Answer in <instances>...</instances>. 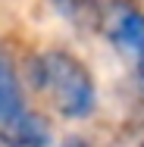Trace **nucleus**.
<instances>
[{
  "label": "nucleus",
  "mask_w": 144,
  "mask_h": 147,
  "mask_svg": "<svg viewBox=\"0 0 144 147\" xmlns=\"http://www.w3.org/2000/svg\"><path fill=\"white\" fill-rule=\"evenodd\" d=\"M59 147H88L85 141H66V144H59Z\"/></svg>",
  "instance_id": "obj_6"
},
{
  "label": "nucleus",
  "mask_w": 144,
  "mask_h": 147,
  "mask_svg": "<svg viewBox=\"0 0 144 147\" xmlns=\"http://www.w3.org/2000/svg\"><path fill=\"white\" fill-rule=\"evenodd\" d=\"M0 147H13V144H6V141H0Z\"/></svg>",
  "instance_id": "obj_7"
},
{
  "label": "nucleus",
  "mask_w": 144,
  "mask_h": 147,
  "mask_svg": "<svg viewBox=\"0 0 144 147\" xmlns=\"http://www.w3.org/2000/svg\"><path fill=\"white\" fill-rule=\"evenodd\" d=\"M110 38L125 57H138L144 50V13L122 6L110 22Z\"/></svg>",
  "instance_id": "obj_3"
},
{
  "label": "nucleus",
  "mask_w": 144,
  "mask_h": 147,
  "mask_svg": "<svg viewBox=\"0 0 144 147\" xmlns=\"http://www.w3.org/2000/svg\"><path fill=\"white\" fill-rule=\"evenodd\" d=\"M57 9L75 25H97L100 22V6L97 0H53Z\"/></svg>",
  "instance_id": "obj_4"
},
{
  "label": "nucleus",
  "mask_w": 144,
  "mask_h": 147,
  "mask_svg": "<svg viewBox=\"0 0 144 147\" xmlns=\"http://www.w3.org/2000/svg\"><path fill=\"white\" fill-rule=\"evenodd\" d=\"M34 85L44 91L66 119H88L97 107V91L85 63L69 57L66 50H47L31 66Z\"/></svg>",
  "instance_id": "obj_1"
},
{
  "label": "nucleus",
  "mask_w": 144,
  "mask_h": 147,
  "mask_svg": "<svg viewBox=\"0 0 144 147\" xmlns=\"http://www.w3.org/2000/svg\"><path fill=\"white\" fill-rule=\"evenodd\" d=\"M135 72H138V85H141V91H144V50L135 57Z\"/></svg>",
  "instance_id": "obj_5"
},
{
  "label": "nucleus",
  "mask_w": 144,
  "mask_h": 147,
  "mask_svg": "<svg viewBox=\"0 0 144 147\" xmlns=\"http://www.w3.org/2000/svg\"><path fill=\"white\" fill-rule=\"evenodd\" d=\"M28 116V107L22 100V88L16 72L9 69V63L0 57V128L9 131L13 125H19L22 119Z\"/></svg>",
  "instance_id": "obj_2"
}]
</instances>
